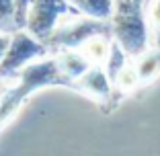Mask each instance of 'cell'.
<instances>
[{
	"label": "cell",
	"instance_id": "14",
	"mask_svg": "<svg viewBox=\"0 0 160 156\" xmlns=\"http://www.w3.org/2000/svg\"><path fill=\"white\" fill-rule=\"evenodd\" d=\"M136 2H140V4H144V6H146V4H150V0H136Z\"/></svg>",
	"mask_w": 160,
	"mask_h": 156
},
{
	"label": "cell",
	"instance_id": "4",
	"mask_svg": "<svg viewBox=\"0 0 160 156\" xmlns=\"http://www.w3.org/2000/svg\"><path fill=\"white\" fill-rule=\"evenodd\" d=\"M82 17V14H80ZM74 17L72 21H66L64 25L53 29V33L45 39V45L49 49H80L94 35H111V21H99V19H80Z\"/></svg>",
	"mask_w": 160,
	"mask_h": 156
},
{
	"label": "cell",
	"instance_id": "8",
	"mask_svg": "<svg viewBox=\"0 0 160 156\" xmlns=\"http://www.w3.org/2000/svg\"><path fill=\"white\" fill-rule=\"evenodd\" d=\"M136 72L142 84H148L150 80H154L160 72V48H148L142 56L136 58Z\"/></svg>",
	"mask_w": 160,
	"mask_h": 156
},
{
	"label": "cell",
	"instance_id": "3",
	"mask_svg": "<svg viewBox=\"0 0 160 156\" xmlns=\"http://www.w3.org/2000/svg\"><path fill=\"white\" fill-rule=\"evenodd\" d=\"M47 52L49 48L37 37H33L27 29L12 33V41H10L4 58L0 60V80H14L23 68H27L35 60L45 58Z\"/></svg>",
	"mask_w": 160,
	"mask_h": 156
},
{
	"label": "cell",
	"instance_id": "9",
	"mask_svg": "<svg viewBox=\"0 0 160 156\" xmlns=\"http://www.w3.org/2000/svg\"><path fill=\"white\" fill-rule=\"evenodd\" d=\"M82 14L99 21H111L115 8V0H68Z\"/></svg>",
	"mask_w": 160,
	"mask_h": 156
},
{
	"label": "cell",
	"instance_id": "13",
	"mask_svg": "<svg viewBox=\"0 0 160 156\" xmlns=\"http://www.w3.org/2000/svg\"><path fill=\"white\" fill-rule=\"evenodd\" d=\"M10 41H12V33H0V60L4 58L6 49H8Z\"/></svg>",
	"mask_w": 160,
	"mask_h": 156
},
{
	"label": "cell",
	"instance_id": "10",
	"mask_svg": "<svg viewBox=\"0 0 160 156\" xmlns=\"http://www.w3.org/2000/svg\"><path fill=\"white\" fill-rule=\"evenodd\" d=\"M17 4L14 0H0V33H17Z\"/></svg>",
	"mask_w": 160,
	"mask_h": 156
},
{
	"label": "cell",
	"instance_id": "5",
	"mask_svg": "<svg viewBox=\"0 0 160 156\" xmlns=\"http://www.w3.org/2000/svg\"><path fill=\"white\" fill-rule=\"evenodd\" d=\"M80 14L82 13L76 6H72L68 0H33L29 6L25 29L39 41H45L58 27L60 19H64V17L74 19Z\"/></svg>",
	"mask_w": 160,
	"mask_h": 156
},
{
	"label": "cell",
	"instance_id": "1",
	"mask_svg": "<svg viewBox=\"0 0 160 156\" xmlns=\"http://www.w3.org/2000/svg\"><path fill=\"white\" fill-rule=\"evenodd\" d=\"M45 86H70L76 90L74 80L62 74L56 56L43 58L39 62H31L27 68H23L17 74L14 84L2 93V97H0V129L19 113L23 103L35 90L45 88Z\"/></svg>",
	"mask_w": 160,
	"mask_h": 156
},
{
	"label": "cell",
	"instance_id": "15",
	"mask_svg": "<svg viewBox=\"0 0 160 156\" xmlns=\"http://www.w3.org/2000/svg\"><path fill=\"white\" fill-rule=\"evenodd\" d=\"M0 97H2V90H0Z\"/></svg>",
	"mask_w": 160,
	"mask_h": 156
},
{
	"label": "cell",
	"instance_id": "2",
	"mask_svg": "<svg viewBox=\"0 0 160 156\" xmlns=\"http://www.w3.org/2000/svg\"><path fill=\"white\" fill-rule=\"evenodd\" d=\"M146 6L136 0H115L113 17H111V35L123 48L129 58H138L146 52L148 45V23L144 17Z\"/></svg>",
	"mask_w": 160,
	"mask_h": 156
},
{
	"label": "cell",
	"instance_id": "11",
	"mask_svg": "<svg viewBox=\"0 0 160 156\" xmlns=\"http://www.w3.org/2000/svg\"><path fill=\"white\" fill-rule=\"evenodd\" d=\"M150 27H152V33H154L156 41H158V48H160V0H154L150 6Z\"/></svg>",
	"mask_w": 160,
	"mask_h": 156
},
{
	"label": "cell",
	"instance_id": "7",
	"mask_svg": "<svg viewBox=\"0 0 160 156\" xmlns=\"http://www.w3.org/2000/svg\"><path fill=\"white\" fill-rule=\"evenodd\" d=\"M56 62H58V66H60L62 74L68 76L70 80H74V84H76V78H80L92 66V62L80 49H60L56 53Z\"/></svg>",
	"mask_w": 160,
	"mask_h": 156
},
{
	"label": "cell",
	"instance_id": "12",
	"mask_svg": "<svg viewBox=\"0 0 160 156\" xmlns=\"http://www.w3.org/2000/svg\"><path fill=\"white\" fill-rule=\"evenodd\" d=\"M31 2H33V0H14V4H17V25H19V29H25Z\"/></svg>",
	"mask_w": 160,
	"mask_h": 156
},
{
	"label": "cell",
	"instance_id": "6",
	"mask_svg": "<svg viewBox=\"0 0 160 156\" xmlns=\"http://www.w3.org/2000/svg\"><path fill=\"white\" fill-rule=\"evenodd\" d=\"M76 90L84 93L86 97H90L94 101H107L115 93L107 70H101L97 64H92L80 78H76Z\"/></svg>",
	"mask_w": 160,
	"mask_h": 156
}]
</instances>
